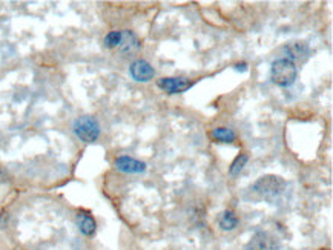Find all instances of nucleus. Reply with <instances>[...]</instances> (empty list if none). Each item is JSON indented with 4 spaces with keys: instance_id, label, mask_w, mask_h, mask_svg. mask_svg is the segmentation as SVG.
<instances>
[{
    "instance_id": "f257e3e1",
    "label": "nucleus",
    "mask_w": 333,
    "mask_h": 250,
    "mask_svg": "<svg viewBox=\"0 0 333 250\" xmlns=\"http://www.w3.org/2000/svg\"><path fill=\"white\" fill-rule=\"evenodd\" d=\"M287 187V183L278 177V175H264L258 178L250 187L249 193L252 199H264V201H275L276 198H280Z\"/></svg>"
},
{
    "instance_id": "f03ea898",
    "label": "nucleus",
    "mask_w": 333,
    "mask_h": 250,
    "mask_svg": "<svg viewBox=\"0 0 333 250\" xmlns=\"http://www.w3.org/2000/svg\"><path fill=\"white\" fill-rule=\"evenodd\" d=\"M298 75V68L293 62L287 59L275 60L270 66V78L275 85L281 88H289L295 83Z\"/></svg>"
},
{
    "instance_id": "7ed1b4c3",
    "label": "nucleus",
    "mask_w": 333,
    "mask_h": 250,
    "mask_svg": "<svg viewBox=\"0 0 333 250\" xmlns=\"http://www.w3.org/2000/svg\"><path fill=\"white\" fill-rule=\"evenodd\" d=\"M76 135L85 143H94L100 137V124L94 117L83 115L74 121Z\"/></svg>"
},
{
    "instance_id": "20e7f679",
    "label": "nucleus",
    "mask_w": 333,
    "mask_h": 250,
    "mask_svg": "<svg viewBox=\"0 0 333 250\" xmlns=\"http://www.w3.org/2000/svg\"><path fill=\"white\" fill-rule=\"evenodd\" d=\"M244 250H280V241L269 232H256L246 244Z\"/></svg>"
},
{
    "instance_id": "39448f33",
    "label": "nucleus",
    "mask_w": 333,
    "mask_h": 250,
    "mask_svg": "<svg viewBox=\"0 0 333 250\" xmlns=\"http://www.w3.org/2000/svg\"><path fill=\"white\" fill-rule=\"evenodd\" d=\"M158 88L169 92V94H180L192 88V81L181 78V77H168V78H160L158 80Z\"/></svg>"
},
{
    "instance_id": "423d86ee",
    "label": "nucleus",
    "mask_w": 333,
    "mask_h": 250,
    "mask_svg": "<svg viewBox=\"0 0 333 250\" xmlns=\"http://www.w3.org/2000/svg\"><path fill=\"white\" fill-rule=\"evenodd\" d=\"M129 72H131V77L135 80V81H149L154 78L155 75V69L146 62V60H135L131 68H129Z\"/></svg>"
},
{
    "instance_id": "0eeeda50",
    "label": "nucleus",
    "mask_w": 333,
    "mask_h": 250,
    "mask_svg": "<svg viewBox=\"0 0 333 250\" xmlns=\"http://www.w3.org/2000/svg\"><path fill=\"white\" fill-rule=\"evenodd\" d=\"M284 53H286V59L293 62V60H303L309 56L310 48L306 41H290L284 46Z\"/></svg>"
},
{
    "instance_id": "6e6552de",
    "label": "nucleus",
    "mask_w": 333,
    "mask_h": 250,
    "mask_svg": "<svg viewBox=\"0 0 333 250\" xmlns=\"http://www.w3.org/2000/svg\"><path fill=\"white\" fill-rule=\"evenodd\" d=\"M116 168L126 174H141L146 171V164L131 157H119L116 160Z\"/></svg>"
},
{
    "instance_id": "1a4fd4ad",
    "label": "nucleus",
    "mask_w": 333,
    "mask_h": 250,
    "mask_svg": "<svg viewBox=\"0 0 333 250\" xmlns=\"http://www.w3.org/2000/svg\"><path fill=\"white\" fill-rule=\"evenodd\" d=\"M140 48V41L137 38V35L131 31H123V37H122V43L119 46V49L122 53H131L135 51V49Z\"/></svg>"
},
{
    "instance_id": "9d476101",
    "label": "nucleus",
    "mask_w": 333,
    "mask_h": 250,
    "mask_svg": "<svg viewBox=\"0 0 333 250\" xmlns=\"http://www.w3.org/2000/svg\"><path fill=\"white\" fill-rule=\"evenodd\" d=\"M77 224H79L80 232L85 233V235H92L95 232V221L88 214H79L77 215Z\"/></svg>"
},
{
    "instance_id": "9b49d317",
    "label": "nucleus",
    "mask_w": 333,
    "mask_h": 250,
    "mask_svg": "<svg viewBox=\"0 0 333 250\" xmlns=\"http://www.w3.org/2000/svg\"><path fill=\"white\" fill-rule=\"evenodd\" d=\"M218 224L223 230H234L238 226V218L235 217V214L232 211H226V212L221 214Z\"/></svg>"
},
{
    "instance_id": "f8f14e48",
    "label": "nucleus",
    "mask_w": 333,
    "mask_h": 250,
    "mask_svg": "<svg viewBox=\"0 0 333 250\" xmlns=\"http://www.w3.org/2000/svg\"><path fill=\"white\" fill-rule=\"evenodd\" d=\"M212 137L219 143H234L235 141V134L229 128H216V129H213Z\"/></svg>"
},
{
    "instance_id": "ddd939ff",
    "label": "nucleus",
    "mask_w": 333,
    "mask_h": 250,
    "mask_svg": "<svg viewBox=\"0 0 333 250\" xmlns=\"http://www.w3.org/2000/svg\"><path fill=\"white\" fill-rule=\"evenodd\" d=\"M122 37H123V31H113L109 32L106 37H104V46L106 48H119L120 43H122Z\"/></svg>"
},
{
    "instance_id": "4468645a",
    "label": "nucleus",
    "mask_w": 333,
    "mask_h": 250,
    "mask_svg": "<svg viewBox=\"0 0 333 250\" xmlns=\"http://www.w3.org/2000/svg\"><path fill=\"white\" fill-rule=\"evenodd\" d=\"M247 155H244V154H241V155H238L235 160H234V163L231 164V169H229V174H231V177H237V175H240V172L244 169V166H246V163H247Z\"/></svg>"
}]
</instances>
